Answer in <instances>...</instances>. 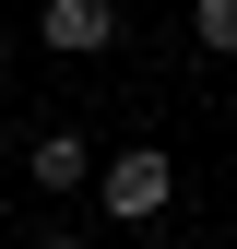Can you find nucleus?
<instances>
[{
	"instance_id": "7ed1b4c3",
	"label": "nucleus",
	"mask_w": 237,
	"mask_h": 249,
	"mask_svg": "<svg viewBox=\"0 0 237 249\" xmlns=\"http://www.w3.org/2000/svg\"><path fill=\"white\" fill-rule=\"evenodd\" d=\"M24 178H36L48 202H71V190H95V142H83V131H36V142H24Z\"/></svg>"
},
{
	"instance_id": "f257e3e1",
	"label": "nucleus",
	"mask_w": 237,
	"mask_h": 249,
	"mask_svg": "<svg viewBox=\"0 0 237 249\" xmlns=\"http://www.w3.org/2000/svg\"><path fill=\"white\" fill-rule=\"evenodd\" d=\"M95 202L118 213V226H154V213L178 202V154H166V142H118V154H95Z\"/></svg>"
},
{
	"instance_id": "39448f33",
	"label": "nucleus",
	"mask_w": 237,
	"mask_h": 249,
	"mask_svg": "<svg viewBox=\"0 0 237 249\" xmlns=\"http://www.w3.org/2000/svg\"><path fill=\"white\" fill-rule=\"evenodd\" d=\"M24 249H83V237H59V226H48V237H24Z\"/></svg>"
},
{
	"instance_id": "20e7f679",
	"label": "nucleus",
	"mask_w": 237,
	"mask_h": 249,
	"mask_svg": "<svg viewBox=\"0 0 237 249\" xmlns=\"http://www.w3.org/2000/svg\"><path fill=\"white\" fill-rule=\"evenodd\" d=\"M190 48L202 59H237V0H190Z\"/></svg>"
},
{
	"instance_id": "f03ea898",
	"label": "nucleus",
	"mask_w": 237,
	"mask_h": 249,
	"mask_svg": "<svg viewBox=\"0 0 237 249\" xmlns=\"http://www.w3.org/2000/svg\"><path fill=\"white\" fill-rule=\"evenodd\" d=\"M36 48H59V59L118 48V0H36Z\"/></svg>"
}]
</instances>
